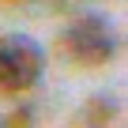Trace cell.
Instances as JSON below:
<instances>
[{"label": "cell", "instance_id": "obj_1", "mask_svg": "<svg viewBox=\"0 0 128 128\" xmlns=\"http://www.w3.org/2000/svg\"><path fill=\"white\" fill-rule=\"evenodd\" d=\"M60 45H64V53H68L76 64L98 68V64L113 60V53H117V34H113V23H109L102 12H83L79 19L68 23Z\"/></svg>", "mask_w": 128, "mask_h": 128}, {"label": "cell", "instance_id": "obj_2", "mask_svg": "<svg viewBox=\"0 0 128 128\" xmlns=\"http://www.w3.org/2000/svg\"><path fill=\"white\" fill-rule=\"evenodd\" d=\"M45 68V49L30 34H4L0 38V90L23 94L38 83Z\"/></svg>", "mask_w": 128, "mask_h": 128}]
</instances>
